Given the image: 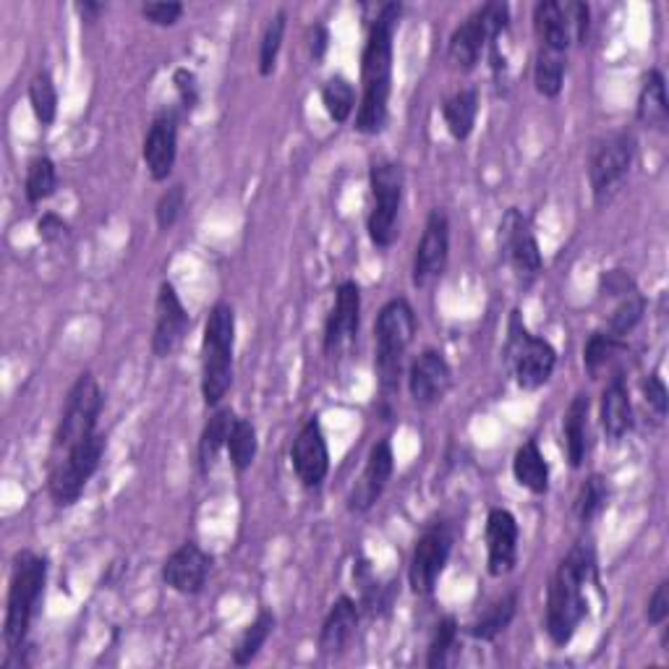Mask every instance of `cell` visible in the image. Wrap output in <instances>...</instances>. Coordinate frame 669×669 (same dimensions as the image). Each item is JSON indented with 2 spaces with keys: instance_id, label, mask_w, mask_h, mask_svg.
<instances>
[{
  "instance_id": "1",
  "label": "cell",
  "mask_w": 669,
  "mask_h": 669,
  "mask_svg": "<svg viewBox=\"0 0 669 669\" xmlns=\"http://www.w3.org/2000/svg\"><path fill=\"white\" fill-rule=\"evenodd\" d=\"M403 13L400 3H384L369 29L367 48L361 55V105L356 113V131L363 136L382 134L390 119L392 92V40Z\"/></svg>"
},
{
  "instance_id": "2",
  "label": "cell",
  "mask_w": 669,
  "mask_h": 669,
  "mask_svg": "<svg viewBox=\"0 0 669 669\" xmlns=\"http://www.w3.org/2000/svg\"><path fill=\"white\" fill-rule=\"evenodd\" d=\"M599 584L596 576V555L591 544H576L557 565L547 588V617L544 628L555 646H567L576 636L580 622L588 615L586 586Z\"/></svg>"
},
{
  "instance_id": "3",
  "label": "cell",
  "mask_w": 669,
  "mask_h": 669,
  "mask_svg": "<svg viewBox=\"0 0 669 669\" xmlns=\"http://www.w3.org/2000/svg\"><path fill=\"white\" fill-rule=\"evenodd\" d=\"M416 330V311H413L409 298H390L380 309V315H377L374 367L384 395L398 390L400 377H403L405 353H409Z\"/></svg>"
},
{
  "instance_id": "4",
  "label": "cell",
  "mask_w": 669,
  "mask_h": 669,
  "mask_svg": "<svg viewBox=\"0 0 669 669\" xmlns=\"http://www.w3.org/2000/svg\"><path fill=\"white\" fill-rule=\"evenodd\" d=\"M233 346H236V311L228 301L209 309L202 338V398L217 409L233 384Z\"/></svg>"
},
{
  "instance_id": "5",
  "label": "cell",
  "mask_w": 669,
  "mask_h": 669,
  "mask_svg": "<svg viewBox=\"0 0 669 669\" xmlns=\"http://www.w3.org/2000/svg\"><path fill=\"white\" fill-rule=\"evenodd\" d=\"M48 580V559L34 555V552H19L13 557L9 601H6V622H3V641L6 649L13 657L27 641L29 625L38 613V605L45 591Z\"/></svg>"
},
{
  "instance_id": "6",
  "label": "cell",
  "mask_w": 669,
  "mask_h": 669,
  "mask_svg": "<svg viewBox=\"0 0 669 669\" xmlns=\"http://www.w3.org/2000/svg\"><path fill=\"white\" fill-rule=\"evenodd\" d=\"M372 186V209H369L367 230L377 249H390L398 238V215L403 205L405 173L392 159H380L369 171Z\"/></svg>"
},
{
  "instance_id": "7",
  "label": "cell",
  "mask_w": 669,
  "mask_h": 669,
  "mask_svg": "<svg viewBox=\"0 0 669 669\" xmlns=\"http://www.w3.org/2000/svg\"><path fill=\"white\" fill-rule=\"evenodd\" d=\"M105 434L94 432L92 438L76 442L74 447H69L65 453L55 455L50 463V497L55 505L69 507L82 497L84 486L90 484L94 471L100 469V461L105 455Z\"/></svg>"
},
{
  "instance_id": "8",
  "label": "cell",
  "mask_w": 669,
  "mask_h": 669,
  "mask_svg": "<svg viewBox=\"0 0 669 669\" xmlns=\"http://www.w3.org/2000/svg\"><path fill=\"white\" fill-rule=\"evenodd\" d=\"M511 24V9L505 3H486L471 13L461 27L450 34L447 58L457 71H474L478 58L490 42H497L500 34Z\"/></svg>"
},
{
  "instance_id": "9",
  "label": "cell",
  "mask_w": 669,
  "mask_h": 669,
  "mask_svg": "<svg viewBox=\"0 0 669 669\" xmlns=\"http://www.w3.org/2000/svg\"><path fill=\"white\" fill-rule=\"evenodd\" d=\"M103 405H105V398L97 380H94V374L92 372L79 374L74 388L69 390V398H65V409L53 442V457L65 453V450L74 447L76 442L92 438V434L97 432V421H100V413H103Z\"/></svg>"
},
{
  "instance_id": "10",
  "label": "cell",
  "mask_w": 669,
  "mask_h": 669,
  "mask_svg": "<svg viewBox=\"0 0 669 669\" xmlns=\"http://www.w3.org/2000/svg\"><path fill=\"white\" fill-rule=\"evenodd\" d=\"M511 338H507V356H511L515 382L521 390H539L552 380L557 367V351L547 338H536L521 322L518 311L511 317Z\"/></svg>"
},
{
  "instance_id": "11",
  "label": "cell",
  "mask_w": 669,
  "mask_h": 669,
  "mask_svg": "<svg viewBox=\"0 0 669 669\" xmlns=\"http://www.w3.org/2000/svg\"><path fill=\"white\" fill-rule=\"evenodd\" d=\"M632 159H636V140L628 131H617L596 144L588 157V181H591L596 205L613 202V196L630 176Z\"/></svg>"
},
{
  "instance_id": "12",
  "label": "cell",
  "mask_w": 669,
  "mask_h": 669,
  "mask_svg": "<svg viewBox=\"0 0 669 669\" xmlns=\"http://www.w3.org/2000/svg\"><path fill=\"white\" fill-rule=\"evenodd\" d=\"M588 19H591V11L586 3L542 0L534 9V29L536 38H539V48L567 53L573 42H586Z\"/></svg>"
},
{
  "instance_id": "13",
  "label": "cell",
  "mask_w": 669,
  "mask_h": 669,
  "mask_svg": "<svg viewBox=\"0 0 669 669\" xmlns=\"http://www.w3.org/2000/svg\"><path fill=\"white\" fill-rule=\"evenodd\" d=\"M453 528H450L447 523H432V526L419 536L409 565V584L413 594H434L440 576L445 573L450 552H453Z\"/></svg>"
},
{
  "instance_id": "14",
  "label": "cell",
  "mask_w": 669,
  "mask_h": 669,
  "mask_svg": "<svg viewBox=\"0 0 669 669\" xmlns=\"http://www.w3.org/2000/svg\"><path fill=\"white\" fill-rule=\"evenodd\" d=\"M500 254L523 282H531L542 272L544 259L539 241L531 230L528 217L521 209H507L500 223Z\"/></svg>"
},
{
  "instance_id": "15",
  "label": "cell",
  "mask_w": 669,
  "mask_h": 669,
  "mask_svg": "<svg viewBox=\"0 0 669 669\" xmlns=\"http://www.w3.org/2000/svg\"><path fill=\"white\" fill-rule=\"evenodd\" d=\"M450 259V220L445 209H432L426 217L424 233L413 257V286L426 288L429 282L440 280L447 270Z\"/></svg>"
},
{
  "instance_id": "16",
  "label": "cell",
  "mask_w": 669,
  "mask_h": 669,
  "mask_svg": "<svg viewBox=\"0 0 669 669\" xmlns=\"http://www.w3.org/2000/svg\"><path fill=\"white\" fill-rule=\"evenodd\" d=\"M392 474H395V453H392V442L388 438H382L380 442H374L372 450H369L367 465H363L359 482H356V486L351 490V497H348V511L351 513L372 511L377 500H380L384 490H388Z\"/></svg>"
},
{
  "instance_id": "17",
  "label": "cell",
  "mask_w": 669,
  "mask_h": 669,
  "mask_svg": "<svg viewBox=\"0 0 669 669\" xmlns=\"http://www.w3.org/2000/svg\"><path fill=\"white\" fill-rule=\"evenodd\" d=\"M290 463H294L298 482L307 490L322 486L327 474H330V447H327L319 419H309L301 426V432L294 440V447H290Z\"/></svg>"
},
{
  "instance_id": "18",
  "label": "cell",
  "mask_w": 669,
  "mask_h": 669,
  "mask_svg": "<svg viewBox=\"0 0 669 669\" xmlns=\"http://www.w3.org/2000/svg\"><path fill=\"white\" fill-rule=\"evenodd\" d=\"M518 521L505 507H492L486 518V570L492 578H502L518 565Z\"/></svg>"
},
{
  "instance_id": "19",
  "label": "cell",
  "mask_w": 669,
  "mask_h": 669,
  "mask_svg": "<svg viewBox=\"0 0 669 669\" xmlns=\"http://www.w3.org/2000/svg\"><path fill=\"white\" fill-rule=\"evenodd\" d=\"M188 330V311L173 282H163L155 301V334H152V353L167 359L178 351Z\"/></svg>"
},
{
  "instance_id": "20",
  "label": "cell",
  "mask_w": 669,
  "mask_h": 669,
  "mask_svg": "<svg viewBox=\"0 0 669 669\" xmlns=\"http://www.w3.org/2000/svg\"><path fill=\"white\" fill-rule=\"evenodd\" d=\"M453 384V369L445 359V353L438 348L421 351L409 367V392L416 405H434L447 395Z\"/></svg>"
},
{
  "instance_id": "21",
  "label": "cell",
  "mask_w": 669,
  "mask_h": 669,
  "mask_svg": "<svg viewBox=\"0 0 669 669\" xmlns=\"http://www.w3.org/2000/svg\"><path fill=\"white\" fill-rule=\"evenodd\" d=\"M142 157H144V165H147L152 181L163 184V181L171 178L173 167H176V157H178V113L176 111H163L155 115L147 136H144Z\"/></svg>"
},
{
  "instance_id": "22",
  "label": "cell",
  "mask_w": 669,
  "mask_h": 669,
  "mask_svg": "<svg viewBox=\"0 0 669 669\" xmlns=\"http://www.w3.org/2000/svg\"><path fill=\"white\" fill-rule=\"evenodd\" d=\"M209 570H213V557L196 542H186L163 563V580L173 591L196 596L205 588Z\"/></svg>"
},
{
  "instance_id": "23",
  "label": "cell",
  "mask_w": 669,
  "mask_h": 669,
  "mask_svg": "<svg viewBox=\"0 0 669 669\" xmlns=\"http://www.w3.org/2000/svg\"><path fill=\"white\" fill-rule=\"evenodd\" d=\"M361 325V288L353 280L340 282L334 290V303L325 322V353H338L353 343Z\"/></svg>"
},
{
  "instance_id": "24",
  "label": "cell",
  "mask_w": 669,
  "mask_h": 669,
  "mask_svg": "<svg viewBox=\"0 0 669 669\" xmlns=\"http://www.w3.org/2000/svg\"><path fill=\"white\" fill-rule=\"evenodd\" d=\"M359 628V605L351 596H340L327 613L322 630H319V653L322 657H340L353 641Z\"/></svg>"
},
{
  "instance_id": "25",
  "label": "cell",
  "mask_w": 669,
  "mask_h": 669,
  "mask_svg": "<svg viewBox=\"0 0 669 669\" xmlns=\"http://www.w3.org/2000/svg\"><path fill=\"white\" fill-rule=\"evenodd\" d=\"M601 429L609 440H622L632 429V403L622 374H615L601 395Z\"/></svg>"
},
{
  "instance_id": "26",
  "label": "cell",
  "mask_w": 669,
  "mask_h": 669,
  "mask_svg": "<svg viewBox=\"0 0 669 669\" xmlns=\"http://www.w3.org/2000/svg\"><path fill=\"white\" fill-rule=\"evenodd\" d=\"M588 409H591V400L584 392H578L573 403L567 405L563 419L567 461H570L573 469H580L588 453Z\"/></svg>"
},
{
  "instance_id": "27",
  "label": "cell",
  "mask_w": 669,
  "mask_h": 669,
  "mask_svg": "<svg viewBox=\"0 0 669 669\" xmlns=\"http://www.w3.org/2000/svg\"><path fill=\"white\" fill-rule=\"evenodd\" d=\"M513 476L531 494L549 492V463L534 440L523 442L513 455Z\"/></svg>"
},
{
  "instance_id": "28",
  "label": "cell",
  "mask_w": 669,
  "mask_h": 669,
  "mask_svg": "<svg viewBox=\"0 0 669 669\" xmlns=\"http://www.w3.org/2000/svg\"><path fill=\"white\" fill-rule=\"evenodd\" d=\"M476 115H478V92L474 86H465V90H457L455 94H450L445 105H442V119H445V126L455 142H465L471 134H474Z\"/></svg>"
},
{
  "instance_id": "29",
  "label": "cell",
  "mask_w": 669,
  "mask_h": 669,
  "mask_svg": "<svg viewBox=\"0 0 669 669\" xmlns=\"http://www.w3.org/2000/svg\"><path fill=\"white\" fill-rule=\"evenodd\" d=\"M638 121L644 126L665 131L669 121V100H667V82L659 69H651L649 76L638 94Z\"/></svg>"
},
{
  "instance_id": "30",
  "label": "cell",
  "mask_w": 669,
  "mask_h": 669,
  "mask_svg": "<svg viewBox=\"0 0 669 669\" xmlns=\"http://www.w3.org/2000/svg\"><path fill=\"white\" fill-rule=\"evenodd\" d=\"M233 424H236V413H233V409H217L213 416H209L205 429H202L199 447H196L202 474H207V471L215 465L217 455H220V450L228 447Z\"/></svg>"
},
{
  "instance_id": "31",
  "label": "cell",
  "mask_w": 669,
  "mask_h": 669,
  "mask_svg": "<svg viewBox=\"0 0 669 669\" xmlns=\"http://www.w3.org/2000/svg\"><path fill=\"white\" fill-rule=\"evenodd\" d=\"M515 613H518V594L511 591L500 596L497 601H492V605L484 609L482 617H476V620L469 625L471 638H476V641H484V644L494 641L500 632L511 628Z\"/></svg>"
},
{
  "instance_id": "32",
  "label": "cell",
  "mask_w": 669,
  "mask_h": 669,
  "mask_svg": "<svg viewBox=\"0 0 669 669\" xmlns=\"http://www.w3.org/2000/svg\"><path fill=\"white\" fill-rule=\"evenodd\" d=\"M275 622H278L275 620V615L267 613V609H261V613L257 615V620H254L249 628L241 632V638H238L236 649H233V665L236 667L251 665V661L259 657V651L265 649L267 638L272 636Z\"/></svg>"
},
{
  "instance_id": "33",
  "label": "cell",
  "mask_w": 669,
  "mask_h": 669,
  "mask_svg": "<svg viewBox=\"0 0 669 669\" xmlns=\"http://www.w3.org/2000/svg\"><path fill=\"white\" fill-rule=\"evenodd\" d=\"M565 71H567L565 53H555V50L539 48V53H536V63H534L536 92H539L542 97L555 100L557 94L563 92Z\"/></svg>"
},
{
  "instance_id": "34",
  "label": "cell",
  "mask_w": 669,
  "mask_h": 669,
  "mask_svg": "<svg viewBox=\"0 0 669 669\" xmlns=\"http://www.w3.org/2000/svg\"><path fill=\"white\" fill-rule=\"evenodd\" d=\"M228 453H230L233 469H236L238 474H246V471L254 465V461H257V453H259L257 426H254L249 419H236L228 438Z\"/></svg>"
},
{
  "instance_id": "35",
  "label": "cell",
  "mask_w": 669,
  "mask_h": 669,
  "mask_svg": "<svg viewBox=\"0 0 669 669\" xmlns=\"http://www.w3.org/2000/svg\"><path fill=\"white\" fill-rule=\"evenodd\" d=\"M58 188V171L55 163L48 155L34 157L27 167V202L29 205H42V202L50 199Z\"/></svg>"
},
{
  "instance_id": "36",
  "label": "cell",
  "mask_w": 669,
  "mask_h": 669,
  "mask_svg": "<svg viewBox=\"0 0 669 669\" xmlns=\"http://www.w3.org/2000/svg\"><path fill=\"white\" fill-rule=\"evenodd\" d=\"M29 105L40 126H50L58 115V90L50 71H38L29 82Z\"/></svg>"
},
{
  "instance_id": "37",
  "label": "cell",
  "mask_w": 669,
  "mask_h": 669,
  "mask_svg": "<svg viewBox=\"0 0 669 669\" xmlns=\"http://www.w3.org/2000/svg\"><path fill=\"white\" fill-rule=\"evenodd\" d=\"M322 105L334 123H346L356 107V90L346 76L327 79L322 86Z\"/></svg>"
},
{
  "instance_id": "38",
  "label": "cell",
  "mask_w": 669,
  "mask_h": 669,
  "mask_svg": "<svg viewBox=\"0 0 669 669\" xmlns=\"http://www.w3.org/2000/svg\"><path fill=\"white\" fill-rule=\"evenodd\" d=\"M286 27H288L286 11H278L270 21H267L259 42V76H270L275 71V63H278V55L282 48V38H286Z\"/></svg>"
},
{
  "instance_id": "39",
  "label": "cell",
  "mask_w": 669,
  "mask_h": 669,
  "mask_svg": "<svg viewBox=\"0 0 669 669\" xmlns=\"http://www.w3.org/2000/svg\"><path fill=\"white\" fill-rule=\"evenodd\" d=\"M644 315H646V298L638 294V290H630L628 296L620 298V303H617L613 315H609L607 332L615 334V338H625V334L636 330Z\"/></svg>"
},
{
  "instance_id": "40",
  "label": "cell",
  "mask_w": 669,
  "mask_h": 669,
  "mask_svg": "<svg viewBox=\"0 0 669 669\" xmlns=\"http://www.w3.org/2000/svg\"><path fill=\"white\" fill-rule=\"evenodd\" d=\"M457 630H461V625H457V620L453 615L442 617V620L434 625L432 641H429V651H426V667L429 669L447 667L450 651L455 649V641H457Z\"/></svg>"
},
{
  "instance_id": "41",
  "label": "cell",
  "mask_w": 669,
  "mask_h": 669,
  "mask_svg": "<svg viewBox=\"0 0 669 669\" xmlns=\"http://www.w3.org/2000/svg\"><path fill=\"white\" fill-rule=\"evenodd\" d=\"M622 351H625L622 338H615V334H609L607 330L605 332H594L591 338L586 340L584 367L591 374H596V372H599V369H605L607 363L613 361L617 353H622Z\"/></svg>"
},
{
  "instance_id": "42",
  "label": "cell",
  "mask_w": 669,
  "mask_h": 669,
  "mask_svg": "<svg viewBox=\"0 0 669 669\" xmlns=\"http://www.w3.org/2000/svg\"><path fill=\"white\" fill-rule=\"evenodd\" d=\"M607 500H609V490H607L605 476H599V474L588 476L584 486H580V494L576 500V513H578L580 523H591L596 515L605 511Z\"/></svg>"
},
{
  "instance_id": "43",
  "label": "cell",
  "mask_w": 669,
  "mask_h": 669,
  "mask_svg": "<svg viewBox=\"0 0 669 669\" xmlns=\"http://www.w3.org/2000/svg\"><path fill=\"white\" fill-rule=\"evenodd\" d=\"M184 205H186L184 186L176 184V186L167 188V192L163 196H159V202H157V207H155L157 228L159 230H171L173 225L178 223L181 213H184Z\"/></svg>"
},
{
  "instance_id": "44",
  "label": "cell",
  "mask_w": 669,
  "mask_h": 669,
  "mask_svg": "<svg viewBox=\"0 0 669 669\" xmlns=\"http://www.w3.org/2000/svg\"><path fill=\"white\" fill-rule=\"evenodd\" d=\"M142 17L155 27H173L178 24V19L184 17V6L181 3H144Z\"/></svg>"
},
{
  "instance_id": "45",
  "label": "cell",
  "mask_w": 669,
  "mask_h": 669,
  "mask_svg": "<svg viewBox=\"0 0 669 669\" xmlns=\"http://www.w3.org/2000/svg\"><path fill=\"white\" fill-rule=\"evenodd\" d=\"M173 84H176L181 107H184V111H194L196 103H199V84H196L194 71L178 69L176 74H173Z\"/></svg>"
},
{
  "instance_id": "46",
  "label": "cell",
  "mask_w": 669,
  "mask_h": 669,
  "mask_svg": "<svg viewBox=\"0 0 669 669\" xmlns=\"http://www.w3.org/2000/svg\"><path fill=\"white\" fill-rule=\"evenodd\" d=\"M646 617L651 625H665L669 617V580H659V586L653 588L649 596V607H646Z\"/></svg>"
},
{
  "instance_id": "47",
  "label": "cell",
  "mask_w": 669,
  "mask_h": 669,
  "mask_svg": "<svg viewBox=\"0 0 669 669\" xmlns=\"http://www.w3.org/2000/svg\"><path fill=\"white\" fill-rule=\"evenodd\" d=\"M38 233H40V238L45 244H61L71 236V228H69V223L63 220V217L48 213V215L40 217Z\"/></svg>"
},
{
  "instance_id": "48",
  "label": "cell",
  "mask_w": 669,
  "mask_h": 669,
  "mask_svg": "<svg viewBox=\"0 0 669 669\" xmlns=\"http://www.w3.org/2000/svg\"><path fill=\"white\" fill-rule=\"evenodd\" d=\"M644 392H646V403L657 411L659 419L667 416V405H669V395H667V384L659 374H649V380L644 382Z\"/></svg>"
},
{
  "instance_id": "49",
  "label": "cell",
  "mask_w": 669,
  "mask_h": 669,
  "mask_svg": "<svg viewBox=\"0 0 669 669\" xmlns=\"http://www.w3.org/2000/svg\"><path fill=\"white\" fill-rule=\"evenodd\" d=\"M601 290H605L607 296H628L630 290H636V282L625 270H609L601 275Z\"/></svg>"
},
{
  "instance_id": "50",
  "label": "cell",
  "mask_w": 669,
  "mask_h": 669,
  "mask_svg": "<svg viewBox=\"0 0 669 669\" xmlns=\"http://www.w3.org/2000/svg\"><path fill=\"white\" fill-rule=\"evenodd\" d=\"M327 29L322 24L315 27V34H311V58L315 61H322L325 53H327Z\"/></svg>"
},
{
  "instance_id": "51",
  "label": "cell",
  "mask_w": 669,
  "mask_h": 669,
  "mask_svg": "<svg viewBox=\"0 0 669 669\" xmlns=\"http://www.w3.org/2000/svg\"><path fill=\"white\" fill-rule=\"evenodd\" d=\"M74 9L82 13V17L86 19V21H92V19H97L100 13L105 11V6L103 3H92V0H84V3H76Z\"/></svg>"
}]
</instances>
